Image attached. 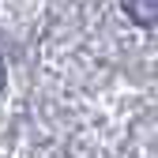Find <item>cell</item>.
Returning <instances> with one entry per match:
<instances>
[{
    "mask_svg": "<svg viewBox=\"0 0 158 158\" xmlns=\"http://www.w3.org/2000/svg\"><path fill=\"white\" fill-rule=\"evenodd\" d=\"M124 15L139 27H158V0H121Z\"/></svg>",
    "mask_w": 158,
    "mask_h": 158,
    "instance_id": "obj_1",
    "label": "cell"
},
{
    "mask_svg": "<svg viewBox=\"0 0 158 158\" xmlns=\"http://www.w3.org/2000/svg\"><path fill=\"white\" fill-rule=\"evenodd\" d=\"M0 90H4V56H0Z\"/></svg>",
    "mask_w": 158,
    "mask_h": 158,
    "instance_id": "obj_2",
    "label": "cell"
}]
</instances>
